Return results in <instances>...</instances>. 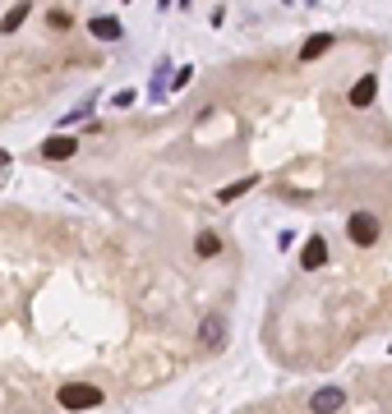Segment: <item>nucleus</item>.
<instances>
[{"mask_svg": "<svg viewBox=\"0 0 392 414\" xmlns=\"http://www.w3.org/2000/svg\"><path fill=\"white\" fill-rule=\"evenodd\" d=\"M56 401L65 405V410H97L102 405V387H92V382H65L56 392Z\"/></svg>", "mask_w": 392, "mask_h": 414, "instance_id": "obj_1", "label": "nucleus"}, {"mask_svg": "<svg viewBox=\"0 0 392 414\" xmlns=\"http://www.w3.org/2000/svg\"><path fill=\"white\" fill-rule=\"evenodd\" d=\"M346 235L360 244V249H370V244L379 240V217H374V212H351V221H346Z\"/></svg>", "mask_w": 392, "mask_h": 414, "instance_id": "obj_2", "label": "nucleus"}, {"mask_svg": "<svg viewBox=\"0 0 392 414\" xmlns=\"http://www.w3.org/2000/svg\"><path fill=\"white\" fill-rule=\"evenodd\" d=\"M323 262H328V240H323V235H309L304 249H300V267H304V272H318Z\"/></svg>", "mask_w": 392, "mask_h": 414, "instance_id": "obj_3", "label": "nucleus"}, {"mask_svg": "<svg viewBox=\"0 0 392 414\" xmlns=\"http://www.w3.org/2000/svg\"><path fill=\"white\" fill-rule=\"evenodd\" d=\"M74 152H78V143L69 138V134H51V138L42 143V157H46V162H69Z\"/></svg>", "mask_w": 392, "mask_h": 414, "instance_id": "obj_4", "label": "nucleus"}, {"mask_svg": "<svg viewBox=\"0 0 392 414\" xmlns=\"http://www.w3.org/2000/svg\"><path fill=\"white\" fill-rule=\"evenodd\" d=\"M342 405H346V392H342V387H323V392L309 396V410L314 414H332V410H342Z\"/></svg>", "mask_w": 392, "mask_h": 414, "instance_id": "obj_5", "label": "nucleus"}, {"mask_svg": "<svg viewBox=\"0 0 392 414\" xmlns=\"http://www.w3.org/2000/svg\"><path fill=\"white\" fill-rule=\"evenodd\" d=\"M374 97H379V78H374V74H365V78H360L356 87H351V106H360V110L370 106Z\"/></svg>", "mask_w": 392, "mask_h": 414, "instance_id": "obj_6", "label": "nucleus"}, {"mask_svg": "<svg viewBox=\"0 0 392 414\" xmlns=\"http://www.w3.org/2000/svg\"><path fill=\"white\" fill-rule=\"evenodd\" d=\"M249 189H258V175H245V180H235V185L217 189V203H235L240 194H249Z\"/></svg>", "mask_w": 392, "mask_h": 414, "instance_id": "obj_7", "label": "nucleus"}, {"mask_svg": "<svg viewBox=\"0 0 392 414\" xmlns=\"http://www.w3.org/2000/svg\"><path fill=\"white\" fill-rule=\"evenodd\" d=\"M194 253H199V258H213V253H222L217 230H199V235H194Z\"/></svg>", "mask_w": 392, "mask_h": 414, "instance_id": "obj_8", "label": "nucleus"}, {"mask_svg": "<svg viewBox=\"0 0 392 414\" xmlns=\"http://www.w3.org/2000/svg\"><path fill=\"white\" fill-rule=\"evenodd\" d=\"M328 46H332V37H328V33H314L309 42L300 46V60H318V55H323Z\"/></svg>", "mask_w": 392, "mask_h": 414, "instance_id": "obj_9", "label": "nucleus"}, {"mask_svg": "<svg viewBox=\"0 0 392 414\" xmlns=\"http://www.w3.org/2000/svg\"><path fill=\"white\" fill-rule=\"evenodd\" d=\"M199 341H203V345H222V322H217V317H203Z\"/></svg>", "mask_w": 392, "mask_h": 414, "instance_id": "obj_10", "label": "nucleus"}, {"mask_svg": "<svg viewBox=\"0 0 392 414\" xmlns=\"http://www.w3.org/2000/svg\"><path fill=\"white\" fill-rule=\"evenodd\" d=\"M92 37H102V42H106V37H120V23L102 14V19H92Z\"/></svg>", "mask_w": 392, "mask_h": 414, "instance_id": "obj_11", "label": "nucleus"}, {"mask_svg": "<svg viewBox=\"0 0 392 414\" xmlns=\"http://www.w3.org/2000/svg\"><path fill=\"white\" fill-rule=\"evenodd\" d=\"M28 10H33V5H14V10L5 14V23H0V28H5V33H14V28H19V23L28 19Z\"/></svg>", "mask_w": 392, "mask_h": 414, "instance_id": "obj_12", "label": "nucleus"}]
</instances>
